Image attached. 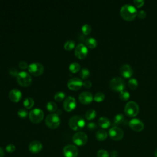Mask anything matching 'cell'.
<instances>
[{
  "instance_id": "5bb4252c",
  "label": "cell",
  "mask_w": 157,
  "mask_h": 157,
  "mask_svg": "<svg viewBox=\"0 0 157 157\" xmlns=\"http://www.w3.org/2000/svg\"><path fill=\"white\" fill-rule=\"evenodd\" d=\"M83 86V81L78 77H74L67 82V86L71 90H78Z\"/></svg>"
},
{
  "instance_id": "d6986e66",
  "label": "cell",
  "mask_w": 157,
  "mask_h": 157,
  "mask_svg": "<svg viewBox=\"0 0 157 157\" xmlns=\"http://www.w3.org/2000/svg\"><path fill=\"white\" fill-rule=\"evenodd\" d=\"M22 94L21 92L17 89V88H13L11 90L9 93V99L14 102H17L20 101L21 99Z\"/></svg>"
},
{
  "instance_id": "5b68a950",
  "label": "cell",
  "mask_w": 157,
  "mask_h": 157,
  "mask_svg": "<svg viewBox=\"0 0 157 157\" xmlns=\"http://www.w3.org/2000/svg\"><path fill=\"white\" fill-rule=\"evenodd\" d=\"M139 108L138 104L132 101L126 103L124 107V113L129 117H136L139 113Z\"/></svg>"
},
{
  "instance_id": "7c38bea8",
  "label": "cell",
  "mask_w": 157,
  "mask_h": 157,
  "mask_svg": "<svg viewBox=\"0 0 157 157\" xmlns=\"http://www.w3.org/2000/svg\"><path fill=\"white\" fill-rule=\"evenodd\" d=\"M63 154L65 157H77L78 154V148L74 145L69 144L64 147Z\"/></svg>"
},
{
  "instance_id": "2e32d148",
  "label": "cell",
  "mask_w": 157,
  "mask_h": 157,
  "mask_svg": "<svg viewBox=\"0 0 157 157\" xmlns=\"http://www.w3.org/2000/svg\"><path fill=\"white\" fill-rule=\"evenodd\" d=\"M78 99L81 103L83 104H89L93 100V96L90 92L85 91L80 94Z\"/></svg>"
},
{
  "instance_id": "836d02e7",
  "label": "cell",
  "mask_w": 157,
  "mask_h": 157,
  "mask_svg": "<svg viewBox=\"0 0 157 157\" xmlns=\"http://www.w3.org/2000/svg\"><path fill=\"white\" fill-rule=\"evenodd\" d=\"M119 97L123 101H127L129 98L130 94H129V93L128 91L123 90V91L120 92Z\"/></svg>"
},
{
  "instance_id": "8992f818",
  "label": "cell",
  "mask_w": 157,
  "mask_h": 157,
  "mask_svg": "<svg viewBox=\"0 0 157 157\" xmlns=\"http://www.w3.org/2000/svg\"><path fill=\"white\" fill-rule=\"evenodd\" d=\"M110 87L113 90L117 91H121L125 88V83L123 78L120 77H115L111 79L109 83Z\"/></svg>"
},
{
  "instance_id": "52a82bcc",
  "label": "cell",
  "mask_w": 157,
  "mask_h": 157,
  "mask_svg": "<svg viewBox=\"0 0 157 157\" xmlns=\"http://www.w3.org/2000/svg\"><path fill=\"white\" fill-rule=\"evenodd\" d=\"M44 116V112L39 108H35L31 110L29 113V120L33 123H40L43 120Z\"/></svg>"
},
{
  "instance_id": "4fadbf2b",
  "label": "cell",
  "mask_w": 157,
  "mask_h": 157,
  "mask_svg": "<svg viewBox=\"0 0 157 157\" xmlns=\"http://www.w3.org/2000/svg\"><path fill=\"white\" fill-rule=\"evenodd\" d=\"M76 101L73 96H67L63 102V108L67 112L72 111L76 107Z\"/></svg>"
},
{
  "instance_id": "9a60e30c",
  "label": "cell",
  "mask_w": 157,
  "mask_h": 157,
  "mask_svg": "<svg viewBox=\"0 0 157 157\" xmlns=\"http://www.w3.org/2000/svg\"><path fill=\"white\" fill-rule=\"evenodd\" d=\"M129 126L130 128L136 132H140L144 128V123L137 118H132L129 121Z\"/></svg>"
},
{
  "instance_id": "b9f144b4",
  "label": "cell",
  "mask_w": 157,
  "mask_h": 157,
  "mask_svg": "<svg viewBox=\"0 0 157 157\" xmlns=\"http://www.w3.org/2000/svg\"><path fill=\"white\" fill-rule=\"evenodd\" d=\"M146 12L144 10H139L137 12V16L139 18H144L145 17H146Z\"/></svg>"
},
{
  "instance_id": "bcb514c9",
  "label": "cell",
  "mask_w": 157,
  "mask_h": 157,
  "mask_svg": "<svg viewBox=\"0 0 157 157\" xmlns=\"http://www.w3.org/2000/svg\"><path fill=\"white\" fill-rule=\"evenodd\" d=\"M155 157H157V148L155 151Z\"/></svg>"
},
{
  "instance_id": "60d3db41",
  "label": "cell",
  "mask_w": 157,
  "mask_h": 157,
  "mask_svg": "<svg viewBox=\"0 0 157 157\" xmlns=\"http://www.w3.org/2000/svg\"><path fill=\"white\" fill-rule=\"evenodd\" d=\"M133 2L137 7H140L144 4V0H134L133 1Z\"/></svg>"
},
{
  "instance_id": "8d00e7d4",
  "label": "cell",
  "mask_w": 157,
  "mask_h": 157,
  "mask_svg": "<svg viewBox=\"0 0 157 157\" xmlns=\"http://www.w3.org/2000/svg\"><path fill=\"white\" fill-rule=\"evenodd\" d=\"M15 150V146L13 144H9L6 147V151L8 153H12Z\"/></svg>"
},
{
  "instance_id": "f35d334b",
  "label": "cell",
  "mask_w": 157,
  "mask_h": 157,
  "mask_svg": "<svg viewBox=\"0 0 157 157\" xmlns=\"http://www.w3.org/2000/svg\"><path fill=\"white\" fill-rule=\"evenodd\" d=\"M9 73L12 76H17V75L18 74V71L16 68L12 67V68H10L9 69Z\"/></svg>"
},
{
  "instance_id": "484cf974",
  "label": "cell",
  "mask_w": 157,
  "mask_h": 157,
  "mask_svg": "<svg viewBox=\"0 0 157 157\" xmlns=\"http://www.w3.org/2000/svg\"><path fill=\"white\" fill-rule=\"evenodd\" d=\"M47 109L52 112H54L57 110V105L53 101H49L46 104Z\"/></svg>"
},
{
  "instance_id": "d6a6232c",
  "label": "cell",
  "mask_w": 157,
  "mask_h": 157,
  "mask_svg": "<svg viewBox=\"0 0 157 157\" xmlns=\"http://www.w3.org/2000/svg\"><path fill=\"white\" fill-rule=\"evenodd\" d=\"M105 98V94L102 92H98L95 94L93 99L96 102H101Z\"/></svg>"
},
{
  "instance_id": "d590c367",
  "label": "cell",
  "mask_w": 157,
  "mask_h": 157,
  "mask_svg": "<svg viewBox=\"0 0 157 157\" xmlns=\"http://www.w3.org/2000/svg\"><path fill=\"white\" fill-rule=\"evenodd\" d=\"M97 156L98 157H109V154L106 150L101 149L98 151Z\"/></svg>"
},
{
  "instance_id": "ba28073f",
  "label": "cell",
  "mask_w": 157,
  "mask_h": 157,
  "mask_svg": "<svg viewBox=\"0 0 157 157\" xmlns=\"http://www.w3.org/2000/svg\"><path fill=\"white\" fill-rule=\"evenodd\" d=\"M28 70L29 72L33 75L39 76L44 72V67L41 63L38 62H34L29 64Z\"/></svg>"
},
{
  "instance_id": "3957f363",
  "label": "cell",
  "mask_w": 157,
  "mask_h": 157,
  "mask_svg": "<svg viewBox=\"0 0 157 157\" xmlns=\"http://www.w3.org/2000/svg\"><path fill=\"white\" fill-rule=\"evenodd\" d=\"M45 124L50 129L58 128L61 123V120L56 113H50L45 118Z\"/></svg>"
},
{
  "instance_id": "f546056e",
  "label": "cell",
  "mask_w": 157,
  "mask_h": 157,
  "mask_svg": "<svg viewBox=\"0 0 157 157\" xmlns=\"http://www.w3.org/2000/svg\"><path fill=\"white\" fill-rule=\"evenodd\" d=\"M90 73V71L87 68L83 67L80 71V76L82 78L86 79L89 77Z\"/></svg>"
},
{
  "instance_id": "9c48e42d",
  "label": "cell",
  "mask_w": 157,
  "mask_h": 157,
  "mask_svg": "<svg viewBox=\"0 0 157 157\" xmlns=\"http://www.w3.org/2000/svg\"><path fill=\"white\" fill-rule=\"evenodd\" d=\"M72 141L75 145L82 146L86 144L88 141V136L83 132H78L73 135Z\"/></svg>"
},
{
  "instance_id": "e0dca14e",
  "label": "cell",
  "mask_w": 157,
  "mask_h": 157,
  "mask_svg": "<svg viewBox=\"0 0 157 157\" xmlns=\"http://www.w3.org/2000/svg\"><path fill=\"white\" fill-rule=\"evenodd\" d=\"M29 150L33 153H39L42 149V144L38 140H33L28 145Z\"/></svg>"
},
{
  "instance_id": "603a6c76",
  "label": "cell",
  "mask_w": 157,
  "mask_h": 157,
  "mask_svg": "<svg viewBox=\"0 0 157 157\" xmlns=\"http://www.w3.org/2000/svg\"><path fill=\"white\" fill-rule=\"evenodd\" d=\"M23 103L25 107H26L28 109H29L33 107L34 104V101L32 98L28 97L23 100Z\"/></svg>"
},
{
  "instance_id": "8fae6325",
  "label": "cell",
  "mask_w": 157,
  "mask_h": 157,
  "mask_svg": "<svg viewBox=\"0 0 157 157\" xmlns=\"http://www.w3.org/2000/svg\"><path fill=\"white\" fill-rule=\"evenodd\" d=\"M109 134L110 138L114 140H120L124 136L123 130L118 126H113L109 131Z\"/></svg>"
},
{
  "instance_id": "44dd1931",
  "label": "cell",
  "mask_w": 157,
  "mask_h": 157,
  "mask_svg": "<svg viewBox=\"0 0 157 157\" xmlns=\"http://www.w3.org/2000/svg\"><path fill=\"white\" fill-rule=\"evenodd\" d=\"M107 137V132L104 129L98 130L96 133V138L99 141H103Z\"/></svg>"
},
{
  "instance_id": "7bdbcfd3",
  "label": "cell",
  "mask_w": 157,
  "mask_h": 157,
  "mask_svg": "<svg viewBox=\"0 0 157 157\" xmlns=\"http://www.w3.org/2000/svg\"><path fill=\"white\" fill-rule=\"evenodd\" d=\"M92 85V83L90 81V80H86L85 81L83 82V86L85 87V88H89Z\"/></svg>"
},
{
  "instance_id": "ac0fdd59",
  "label": "cell",
  "mask_w": 157,
  "mask_h": 157,
  "mask_svg": "<svg viewBox=\"0 0 157 157\" xmlns=\"http://www.w3.org/2000/svg\"><path fill=\"white\" fill-rule=\"evenodd\" d=\"M120 74L124 78H130L133 74V70L132 67L128 64H123L120 69Z\"/></svg>"
},
{
  "instance_id": "7402d4cb",
  "label": "cell",
  "mask_w": 157,
  "mask_h": 157,
  "mask_svg": "<svg viewBox=\"0 0 157 157\" xmlns=\"http://www.w3.org/2000/svg\"><path fill=\"white\" fill-rule=\"evenodd\" d=\"M85 44L87 48H93L97 45V40L93 37H88L85 40Z\"/></svg>"
},
{
  "instance_id": "83f0119b",
  "label": "cell",
  "mask_w": 157,
  "mask_h": 157,
  "mask_svg": "<svg viewBox=\"0 0 157 157\" xmlns=\"http://www.w3.org/2000/svg\"><path fill=\"white\" fill-rule=\"evenodd\" d=\"M75 42L72 40H68L66 42H65L64 44V47L67 50H71L74 48H75Z\"/></svg>"
},
{
  "instance_id": "6da1fadb",
  "label": "cell",
  "mask_w": 157,
  "mask_h": 157,
  "mask_svg": "<svg viewBox=\"0 0 157 157\" xmlns=\"http://www.w3.org/2000/svg\"><path fill=\"white\" fill-rule=\"evenodd\" d=\"M120 12L121 17L126 21L133 20L137 16V13L136 8L130 4H126L123 5L121 7Z\"/></svg>"
},
{
  "instance_id": "d4e9b609",
  "label": "cell",
  "mask_w": 157,
  "mask_h": 157,
  "mask_svg": "<svg viewBox=\"0 0 157 157\" xmlns=\"http://www.w3.org/2000/svg\"><path fill=\"white\" fill-rule=\"evenodd\" d=\"M69 71L72 73H76L80 70V66L77 62H73L69 66Z\"/></svg>"
},
{
  "instance_id": "cb8c5ba5",
  "label": "cell",
  "mask_w": 157,
  "mask_h": 157,
  "mask_svg": "<svg viewBox=\"0 0 157 157\" xmlns=\"http://www.w3.org/2000/svg\"><path fill=\"white\" fill-rule=\"evenodd\" d=\"M125 121L124 117L122 114H117L113 118V124L115 125H119L123 124Z\"/></svg>"
},
{
  "instance_id": "4dcf8cb0",
  "label": "cell",
  "mask_w": 157,
  "mask_h": 157,
  "mask_svg": "<svg viewBox=\"0 0 157 157\" xmlns=\"http://www.w3.org/2000/svg\"><path fill=\"white\" fill-rule=\"evenodd\" d=\"M66 94L63 91H58L57 93H55V96H54V98L56 101L60 102L61 101H63L64 98H65Z\"/></svg>"
},
{
  "instance_id": "ee69618b",
  "label": "cell",
  "mask_w": 157,
  "mask_h": 157,
  "mask_svg": "<svg viewBox=\"0 0 157 157\" xmlns=\"http://www.w3.org/2000/svg\"><path fill=\"white\" fill-rule=\"evenodd\" d=\"M4 155H5V153L4 150L1 147H0V157H4Z\"/></svg>"
},
{
  "instance_id": "277c9868",
  "label": "cell",
  "mask_w": 157,
  "mask_h": 157,
  "mask_svg": "<svg viewBox=\"0 0 157 157\" xmlns=\"http://www.w3.org/2000/svg\"><path fill=\"white\" fill-rule=\"evenodd\" d=\"M17 81L22 86H28L31 83L32 78L27 72L21 71L18 72L17 76Z\"/></svg>"
},
{
  "instance_id": "30bf717a",
  "label": "cell",
  "mask_w": 157,
  "mask_h": 157,
  "mask_svg": "<svg viewBox=\"0 0 157 157\" xmlns=\"http://www.w3.org/2000/svg\"><path fill=\"white\" fill-rule=\"evenodd\" d=\"M88 53V50L87 47L82 43H80L77 44L75 47L74 53L75 56L78 59H84L87 56Z\"/></svg>"
},
{
  "instance_id": "e575fe53",
  "label": "cell",
  "mask_w": 157,
  "mask_h": 157,
  "mask_svg": "<svg viewBox=\"0 0 157 157\" xmlns=\"http://www.w3.org/2000/svg\"><path fill=\"white\" fill-rule=\"evenodd\" d=\"M17 114L21 118H26L28 116V111L25 109L21 108V109L18 110V111L17 112Z\"/></svg>"
},
{
  "instance_id": "1f68e13d",
  "label": "cell",
  "mask_w": 157,
  "mask_h": 157,
  "mask_svg": "<svg viewBox=\"0 0 157 157\" xmlns=\"http://www.w3.org/2000/svg\"><path fill=\"white\" fill-rule=\"evenodd\" d=\"M82 31L83 33V34L84 35H88L90 33L91 31V27L89 24H84L82 26Z\"/></svg>"
},
{
  "instance_id": "74e56055",
  "label": "cell",
  "mask_w": 157,
  "mask_h": 157,
  "mask_svg": "<svg viewBox=\"0 0 157 157\" xmlns=\"http://www.w3.org/2000/svg\"><path fill=\"white\" fill-rule=\"evenodd\" d=\"M28 64L25 61H20L19 63H18V66L20 69H28Z\"/></svg>"
},
{
  "instance_id": "f6af8a7d",
  "label": "cell",
  "mask_w": 157,
  "mask_h": 157,
  "mask_svg": "<svg viewBox=\"0 0 157 157\" xmlns=\"http://www.w3.org/2000/svg\"><path fill=\"white\" fill-rule=\"evenodd\" d=\"M118 155V153L116 151H113L111 153V157H117Z\"/></svg>"
},
{
  "instance_id": "ab89813d",
  "label": "cell",
  "mask_w": 157,
  "mask_h": 157,
  "mask_svg": "<svg viewBox=\"0 0 157 157\" xmlns=\"http://www.w3.org/2000/svg\"><path fill=\"white\" fill-rule=\"evenodd\" d=\"M87 128L90 130H94L97 128V124L94 122H89L87 124Z\"/></svg>"
},
{
  "instance_id": "f1b7e54d",
  "label": "cell",
  "mask_w": 157,
  "mask_h": 157,
  "mask_svg": "<svg viewBox=\"0 0 157 157\" xmlns=\"http://www.w3.org/2000/svg\"><path fill=\"white\" fill-rule=\"evenodd\" d=\"M128 86L131 89H136L138 86V82L135 78H130L128 82Z\"/></svg>"
},
{
  "instance_id": "4316f807",
  "label": "cell",
  "mask_w": 157,
  "mask_h": 157,
  "mask_svg": "<svg viewBox=\"0 0 157 157\" xmlns=\"http://www.w3.org/2000/svg\"><path fill=\"white\" fill-rule=\"evenodd\" d=\"M96 116V112L94 109H89L85 113V117L88 120L94 119Z\"/></svg>"
},
{
  "instance_id": "ffe728a7",
  "label": "cell",
  "mask_w": 157,
  "mask_h": 157,
  "mask_svg": "<svg viewBox=\"0 0 157 157\" xmlns=\"http://www.w3.org/2000/svg\"><path fill=\"white\" fill-rule=\"evenodd\" d=\"M98 124L103 129L108 128L111 123L109 119L105 117H101L98 120Z\"/></svg>"
},
{
  "instance_id": "7a4b0ae2",
  "label": "cell",
  "mask_w": 157,
  "mask_h": 157,
  "mask_svg": "<svg viewBox=\"0 0 157 157\" xmlns=\"http://www.w3.org/2000/svg\"><path fill=\"white\" fill-rule=\"evenodd\" d=\"M69 125L74 131L82 129L85 125V121L83 118L80 115H74L69 120Z\"/></svg>"
}]
</instances>
